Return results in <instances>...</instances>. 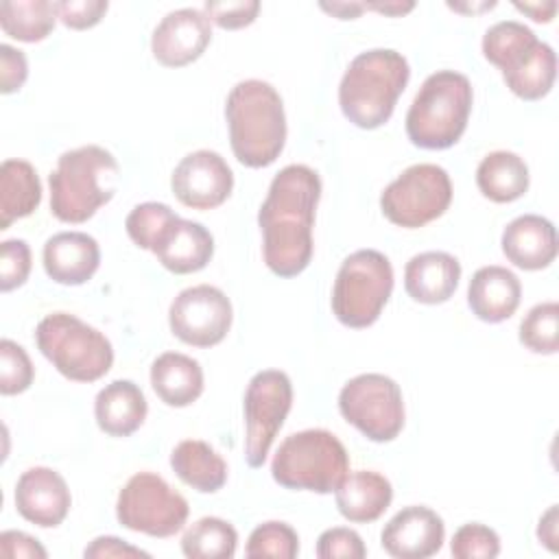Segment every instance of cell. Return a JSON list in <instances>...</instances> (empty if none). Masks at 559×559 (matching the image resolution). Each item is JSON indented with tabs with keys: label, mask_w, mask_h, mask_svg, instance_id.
I'll list each match as a JSON object with an SVG mask.
<instances>
[{
	"label": "cell",
	"mask_w": 559,
	"mask_h": 559,
	"mask_svg": "<svg viewBox=\"0 0 559 559\" xmlns=\"http://www.w3.org/2000/svg\"><path fill=\"white\" fill-rule=\"evenodd\" d=\"M528 181L526 162L511 151H493L476 168V186L493 203L518 201L528 190Z\"/></svg>",
	"instance_id": "cell-29"
},
{
	"label": "cell",
	"mask_w": 559,
	"mask_h": 559,
	"mask_svg": "<svg viewBox=\"0 0 559 559\" xmlns=\"http://www.w3.org/2000/svg\"><path fill=\"white\" fill-rule=\"evenodd\" d=\"M408 79L411 66L393 48H373L356 55L338 85L343 116L360 129L382 127L393 116Z\"/></svg>",
	"instance_id": "cell-3"
},
{
	"label": "cell",
	"mask_w": 559,
	"mask_h": 559,
	"mask_svg": "<svg viewBox=\"0 0 559 559\" xmlns=\"http://www.w3.org/2000/svg\"><path fill=\"white\" fill-rule=\"evenodd\" d=\"M44 271L63 286H81L98 271L100 247L85 231H59L44 245Z\"/></svg>",
	"instance_id": "cell-19"
},
{
	"label": "cell",
	"mask_w": 559,
	"mask_h": 559,
	"mask_svg": "<svg viewBox=\"0 0 559 559\" xmlns=\"http://www.w3.org/2000/svg\"><path fill=\"white\" fill-rule=\"evenodd\" d=\"M70 504L66 478L50 467H28L15 483V509L31 524L55 528L66 520Z\"/></svg>",
	"instance_id": "cell-18"
},
{
	"label": "cell",
	"mask_w": 559,
	"mask_h": 559,
	"mask_svg": "<svg viewBox=\"0 0 559 559\" xmlns=\"http://www.w3.org/2000/svg\"><path fill=\"white\" fill-rule=\"evenodd\" d=\"M319 7L338 20H356L365 11L362 2H321Z\"/></svg>",
	"instance_id": "cell-46"
},
{
	"label": "cell",
	"mask_w": 559,
	"mask_h": 559,
	"mask_svg": "<svg viewBox=\"0 0 559 559\" xmlns=\"http://www.w3.org/2000/svg\"><path fill=\"white\" fill-rule=\"evenodd\" d=\"M522 299V284L507 266H480L467 286V306L476 319L485 323H500L509 319Z\"/></svg>",
	"instance_id": "cell-21"
},
{
	"label": "cell",
	"mask_w": 559,
	"mask_h": 559,
	"mask_svg": "<svg viewBox=\"0 0 559 559\" xmlns=\"http://www.w3.org/2000/svg\"><path fill=\"white\" fill-rule=\"evenodd\" d=\"M0 555L2 557H28V559H46V548L31 535L22 531H4L0 533Z\"/></svg>",
	"instance_id": "cell-42"
},
{
	"label": "cell",
	"mask_w": 559,
	"mask_h": 559,
	"mask_svg": "<svg viewBox=\"0 0 559 559\" xmlns=\"http://www.w3.org/2000/svg\"><path fill=\"white\" fill-rule=\"evenodd\" d=\"M118 173L116 157L98 144L61 153L48 177L52 216L61 223H85L100 205L111 201Z\"/></svg>",
	"instance_id": "cell-4"
},
{
	"label": "cell",
	"mask_w": 559,
	"mask_h": 559,
	"mask_svg": "<svg viewBox=\"0 0 559 559\" xmlns=\"http://www.w3.org/2000/svg\"><path fill=\"white\" fill-rule=\"evenodd\" d=\"M448 7H450V9H454V11H472V13H474V11H480V9H493V7H496V2H489V4L485 2V4H480V7H474V4H472V7H459V4H448Z\"/></svg>",
	"instance_id": "cell-48"
},
{
	"label": "cell",
	"mask_w": 559,
	"mask_h": 559,
	"mask_svg": "<svg viewBox=\"0 0 559 559\" xmlns=\"http://www.w3.org/2000/svg\"><path fill=\"white\" fill-rule=\"evenodd\" d=\"M151 386L166 406L183 408L203 393V369L192 356L164 352L151 365Z\"/></svg>",
	"instance_id": "cell-26"
},
{
	"label": "cell",
	"mask_w": 559,
	"mask_h": 559,
	"mask_svg": "<svg viewBox=\"0 0 559 559\" xmlns=\"http://www.w3.org/2000/svg\"><path fill=\"white\" fill-rule=\"evenodd\" d=\"M452 203V181L437 164H413L380 194L384 218L404 229H417L439 218Z\"/></svg>",
	"instance_id": "cell-11"
},
{
	"label": "cell",
	"mask_w": 559,
	"mask_h": 559,
	"mask_svg": "<svg viewBox=\"0 0 559 559\" xmlns=\"http://www.w3.org/2000/svg\"><path fill=\"white\" fill-rule=\"evenodd\" d=\"M391 293L393 266L389 258L376 249H358L338 266L332 286V312L347 328H369L378 321Z\"/></svg>",
	"instance_id": "cell-9"
},
{
	"label": "cell",
	"mask_w": 559,
	"mask_h": 559,
	"mask_svg": "<svg viewBox=\"0 0 559 559\" xmlns=\"http://www.w3.org/2000/svg\"><path fill=\"white\" fill-rule=\"evenodd\" d=\"M513 7L522 13H526L528 17H533L535 22H550L557 13V2H513Z\"/></svg>",
	"instance_id": "cell-45"
},
{
	"label": "cell",
	"mask_w": 559,
	"mask_h": 559,
	"mask_svg": "<svg viewBox=\"0 0 559 559\" xmlns=\"http://www.w3.org/2000/svg\"><path fill=\"white\" fill-rule=\"evenodd\" d=\"M365 11H380L384 15H404L415 9V2H362Z\"/></svg>",
	"instance_id": "cell-47"
},
{
	"label": "cell",
	"mask_w": 559,
	"mask_h": 559,
	"mask_svg": "<svg viewBox=\"0 0 559 559\" xmlns=\"http://www.w3.org/2000/svg\"><path fill=\"white\" fill-rule=\"evenodd\" d=\"M472 83L454 70H439L426 76L406 111L408 140L428 151L454 146L467 129L472 111Z\"/></svg>",
	"instance_id": "cell-5"
},
{
	"label": "cell",
	"mask_w": 559,
	"mask_h": 559,
	"mask_svg": "<svg viewBox=\"0 0 559 559\" xmlns=\"http://www.w3.org/2000/svg\"><path fill=\"white\" fill-rule=\"evenodd\" d=\"M146 413V397L131 380H114L105 384L94 400L96 424L109 437L133 435L144 424Z\"/></svg>",
	"instance_id": "cell-24"
},
{
	"label": "cell",
	"mask_w": 559,
	"mask_h": 559,
	"mask_svg": "<svg viewBox=\"0 0 559 559\" xmlns=\"http://www.w3.org/2000/svg\"><path fill=\"white\" fill-rule=\"evenodd\" d=\"M445 539L443 520L424 504L400 509L382 528L380 544L395 559H426L441 550Z\"/></svg>",
	"instance_id": "cell-17"
},
{
	"label": "cell",
	"mask_w": 559,
	"mask_h": 559,
	"mask_svg": "<svg viewBox=\"0 0 559 559\" xmlns=\"http://www.w3.org/2000/svg\"><path fill=\"white\" fill-rule=\"evenodd\" d=\"M319 199L321 179L306 164H288L273 177L258 225L264 262L275 275L295 277L310 264Z\"/></svg>",
	"instance_id": "cell-1"
},
{
	"label": "cell",
	"mask_w": 559,
	"mask_h": 559,
	"mask_svg": "<svg viewBox=\"0 0 559 559\" xmlns=\"http://www.w3.org/2000/svg\"><path fill=\"white\" fill-rule=\"evenodd\" d=\"M349 472V456L336 435L308 428L288 435L271 463L273 480L286 489L332 493Z\"/></svg>",
	"instance_id": "cell-7"
},
{
	"label": "cell",
	"mask_w": 559,
	"mask_h": 559,
	"mask_svg": "<svg viewBox=\"0 0 559 559\" xmlns=\"http://www.w3.org/2000/svg\"><path fill=\"white\" fill-rule=\"evenodd\" d=\"M35 378V367L22 345L11 338L0 341V393H24Z\"/></svg>",
	"instance_id": "cell-35"
},
{
	"label": "cell",
	"mask_w": 559,
	"mask_h": 559,
	"mask_svg": "<svg viewBox=\"0 0 559 559\" xmlns=\"http://www.w3.org/2000/svg\"><path fill=\"white\" fill-rule=\"evenodd\" d=\"M483 55L493 63L507 87L522 100L544 98L557 76V55L550 44L518 20H502L487 28Z\"/></svg>",
	"instance_id": "cell-6"
},
{
	"label": "cell",
	"mask_w": 559,
	"mask_h": 559,
	"mask_svg": "<svg viewBox=\"0 0 559 559\" xmlns=\"http://www.w3.org/2000/svg\"><path fill=\"white\" fill-rule=\"evenodd\" d=\"M231 319L229 297L210 284L183 288L168 308L170 332L192 347L218 345L227 336Z\"/></svg>",
	"instance_id": "cell-14"
},
{
	"label": "cell",
	"mask_w": 559,
	"mask_h": 559,
	"mask_svg": "<svg viewBox=\"0 0 559 559\" xmlns=\"http://www.w3.org/2000/svg\"><path fill=\"white\" fill-rule=\"evenodd\" d=\"M450 552L456 559H493L500 555V537L493 528L469 522L452 535Z\"/></svg>",
	"instance_id": "cell-36"
},
{
	"label": "cell",
	"mask_w": 559,
	"mask_h": 559,
	"mask_svg": "<svg viewBox=\"0 0 559 559\" xmlns=\"http://www.w3.org/2000/svg\"><path fill=\"white\" fill-rule=\"evenodd\" d=\"M236 546V528L227 520L212 515L190 524L181 537V552L188 559H231Z\"/></svg>",
	"instance_id": "cell-31"
},
{
	"label": "cell",
	"mask_w": 559,
	"mask_h": 559,
	"mask_svg": "<svg viewBox=\"0 0 559 559\" xmlns=\"http://www.w3.org/2000/svg\"><path fill=\"white\" fill-rule=\"evenodd\" d=\"M177 214L170 210V205L166 203H157V201H146L135 205L124 221L127 234L133 240V245H138L140 249L153 251L155 245L159 242V238L164 236V231L175 223Z\"/></svg>",
	"instance_id": "cell-33"
},
{
	"label": "cell",
	"mask_w": 559,
	"mask_h": 559,
	"mask_svg": "<svg viewBox=\"0 0 559 559\" xmlns=\"http://www.w3.org/2000/svg\"><path fill=\"white\" fill-rule=\"evenodd\" d=\"M229 144L247 168L271 166L286 144V114L277 90L260 79L236 83L225 100Z\"/></svg>",
	"instance_id": "cell-2"
},
{
	"label": "cell",
	"mask_w": 559,
	"mask_h": 559,
	"mask_svg": "<svg viewBox=\"0 0 559 559\" xmlns=\"http://www.w3.org/2000/svg\"><path fill=\"white\" fill-rule=\"evenodd\" d=\"M293 406L290 378L280 369L258 371L245 391V461L258 469Z\"/></svg>",
	"instance_id": "cell-13"
},
{
	"label": "cell",
	"mask_w": 559,
	"mask_h": 559,
	"mask_svg": "<svg viewBox=\"0 0 559 559\" xmlns=\"http://www.w3.org/2000/svg\"><path fill=\"white\" fill-rule=\"evenodd\" d=\"M170 188L179 203L192 210H212L234 190V173L216 151L188 153L170 175Z\"/></svg>",
	"instance_id": "cell-15"
},
{
	"label": "cell",
	"mask_w": 559,
	"mask_h": 559,
	"mask_svg": "<svg viewBox=\"0 0 559 559\" xmlns=\"http://www.w3.org/2000/svg\"><path fill=\"white\" fill-rule=\"evenodd\" d=\"M367 548L362 537L354 528L334 526L319 535L317 539V557L319 559H362Z\"/></svg>",
	"instance_id": "cell-38"
},
{
	"label": "cell",
	"mask_w": 559,
	"mask_h": 559,
	"mask_svg": "<svg viewBox=\"0 0 559 559\" xmlns=\"http://www.w3.org/2000/svg\"><path fill=\"white\" fill-rule=\"evenodd\" d=\"M188 500L175 491L159 474L138 472L118 493L116 518L135 533L151 537H170L188 520Z\"/></svg>",
	"instance_id": "cell-10"
},
{
	"label": "cell",
	"mask_w": 559,
	"mask_h": 559,
	"mask_svg": "<svg viewBox=\"0 0 559 559\" xmlns=\"http://www.w3.org/2000/svg\"><path fill=\"white\" fill-rule=\"evenodd\" d=\"M338 513L356 524L376 522L393 500V487L386 476L358 469L347 474L334 491Z\"/></svg>",
	"instance_id": "cell-25"
},
{
	"label": "cell",
	"mask_w": 559,
	"mask_h": 559,
	"mask_svg": "<svg viewBox=\"0 0 559 559\" xmlns=\"http://www.w3.org/2000/svg\"><path fill=\"white\" fill-rule=\"evenodd\" d=\"M500 245L511 264L524 271H539L557 258V229L539 214H522L504 227Z\"/></svg>",
	"instance_id": "cell-20"
},
{
	"label": "cell",
	"mask_w": 559,
	"mask_h": 559,
	"mask_svg": "<svg viewBox=\"0 0 559 559\" xmlns=\"http://www.w3.org/2000/svg\"><path fill=\"white\" fill-rule=\"evenodd\" d=\"M57 2L48 0H4L0 2L2 31L26 44L46 39L57 22Z\"/></svg>",
	"instance_id": "cell-30"
},
{
	"label": "cell",
	"mask_w": 559,
	"mask_h": 559,
	"mask_svg": "<svg viewBox=\"0 0 559 559\" xmlns=\"http://www.w3.org/2000/svg\"><path fill=\"white\" fill-rule=\"evenodd\" d=\"M520 343L535 354H557L559 349V304L542 301L533 306L520 323Z\"/></svg>",
	"instance_id": "cell-32"
},
{
	"label": "cell",
	"mask_w": 559,
	"mask_h": 559,
	"mask_svg": "<svg viewBox=\"0 0 559 559\" xmlns=\"http://www.w3.org/2000/svg\"><path fill=\"white\" fill-rule=\"evenodd\" d=\"M170 467L181 483L201 493H216L227 483L225 459L201 439H183L170 452Z\"/></svg>",
	"instance_id": "cell-27"
},
{
	"label": "cell",
	"mask_w": 559,
	"mask_h": 559,
	"mask_svg": "<svg viewBox=\"0 0 559 559\" xmlns=\"http://www.w3.org/2000/svg\"><path fill=\"white\" fill-rule=\"evenodd\" d=\"M37 349L74 382H96L114 365V347L96 328L70 312H50L35 328Z\"/></svg>",
	"instance_id": "cell-8"
},
{
	"label": "cell",
	"mask_w": 559,
	"mask_h": 559,
	"mask_svg": "<svg viewBox=\"0 0 559 559\" xmlns=\"http://www.w3.org/2000/svg\"><path fill=\"white\" fill-rule=\"evenodd\" d=\"M107 0H61L57 2L59 20L74 31H85L96 26L107 13Z\"/></svg>",
	"instance_id": "cell-40"
},
{
	"label": "cell",
	"mask_w": 559,
	"mask_h": 559,
	"mask_svg": "<svg viewBox=\"0 0 559 559\" xmlns=\"http://www.w3.org/2000/svg\"><path fill=\"white\" fill-rule=\"evenodd\" d=\"M28 76L26 55L9 44H0V92H17Z\"/></svg>",
	"instance_id": "cell-41"
},
{
	"label": "cell",
	"mask_w": 559,
	"mask_h": 559,
	"mask_svg": "<svg viewBox=\"0 0 559 559\" xmlns=\"http://www.w3.org/2000/svg\"><path fill=\"white\" fill-rule=\"evenodd\" d=\"M85 557L90 559H109V557H151L146 550H140L131 544H127L124 539L120 537H114V535H103V537H96L85 550H83Z\"/></svg>",
	"instance_id": "cell-43"
},
{
	"label": "cell",
	"mask_w": 559,
	"mask_h": 559,
	"mask_svg": "<svg viewBox=\"0 0 559 559\" xmlns=\"http://www.w3.org/2000/svg\"><path fill=\"white\" fill-rule=\"evenodd\" d=\"M338 411L376 443L393 441L404 428L402 389L384 373H360L347 380L338 393Z\"/></svg>",
	"instance_id": "cell-12"
},
{
	"label": "cell",
	"mask_w": 559,
	"mask_h": 559,
	"mask_svg": "<svg viewBox=\"0 0 559 559\" xmlns=\"http://www.w3.org/2000/svg\"><path fill=\"white\" fill-rule=\"evenodd\" d=\"M151 253L170 273H197L212 260L214 238L201 223L177 216Z\"/></svg>",
	"instance_id": "cell-22"
},
{
	"label": "cell",
	"mask_w": 559,
	"mask_h": 559,
	"mask_svg": "<svg viewBox=\"0 0 559 559\" xmlns=\"http://www.w3.org/2000/svg\"><path fill=\"white\" fill-rule=\"evenodd\" d=\"M31 273V247L22 238H9L0 247V290L22 286Z\"/></svg>",
	"instance_id": "cell-37"
},
{
	"label": "cell",
	"mask_w": 559,
	"mask_h": 559,
	"mask_svg": "<svg viewBox=\"0 0 559 559\" xmlns=\"http://www.w3.org/2000/svg\"><path fill=\"white\" fill-rule=\"evenodd\" d=\"M299 552V537L295 528L286 522H264L258 524L245 546L247 557H273V559H295Z\"/></svg>",
	"instance_id": "cell-34"
},
{
	"label": "cell",
	"mask_w": 559,
	"mask_h": 559,
	"mask_svg": "<svg viewBox=\"0 0 559 559\" xmlns=\"http://www.w3.org/2000/svg\"><path fill=\"white\" fill-rule=\"evenodd\" d=\"M41 203L39 175L26 159H4L0 166V229L24 218Z\"/></svg>",
	"instance_id": "cell-28"
},
{
	"label": "cell",
	"mask_w": 559,
	"mask_h": 559,
	"mask_svg": "<svg viewBox=\"0 0 559 559\" xmlns=\"http://www.w3.org/2000/svg\"><path fill=\"white\" fill-rule=\"evenodd\" d=\"M461 280V262L445 251H424L413 255L404 266V288L413 301L443 304Z\"/></svg>",
	"instance_id": "cell-23"
},
{
	"label": "cell",
	"mask_w": 559,
	"mask_h": 559,
	"mask_svg": "<svg viewBox=\"0 0 559 559\" xmlns=\"http://www.w3.org/2000/svg\"><path fill=\"white\" fill-rule=\"evenodd\" d=\"M203 13L207 15L210 22L225 31H236L253 24V20L260 13V2L258 0H234V2H205Z\"/></svg>",
	"instance_id": "cell-39"
},
{
	"label": "cell",
	"mask_w": 559,
	"mask_h": 559,
	"mask_svg": "<svg viewBox=\"0 0 559 559\" xmlns=\"http://www.w3.org/2000/svg\"><path fill=\"white\" fill-rule=\"evenodd\" d=\"M212 41V22L201 9L183 7L166 13L151 35V52L166 68L197 61Z\"/></svg>",
	"instance_id": "cell-16"
},
{
	"label": "cell",
	"mask_w": 559,
	"mask_h": 559,
	"mask_svg": "<svg viewBox=\"0 0 559 559\" xmlns=\"http://www.w3.org/2000/svg\"><path fill=\"white\" fill-rule=\"evenodd\" d=\"M537 537H539V542L548 548V550H552V552H557V504H552L542 518H539V526H537Z\"/></svg>",
	"instance_id": "cell-44"
}]
</instances>
